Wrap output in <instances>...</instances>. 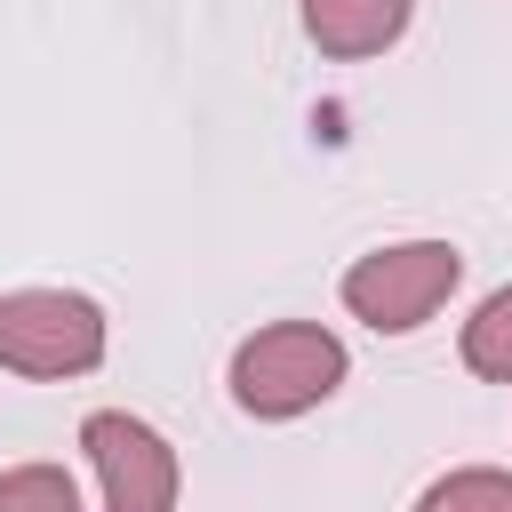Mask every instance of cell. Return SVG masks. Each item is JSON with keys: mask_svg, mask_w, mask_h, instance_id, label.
Segmentation results:
<instances>
[{"mask_svg": "<svg viewBox=\"0 0 512 512\" xmlns=\"http://www.w3.org/2000/svg\"><path fill=\"white\" fill-rule=\"evenodd\" d=\"M344 376H352V352H344V336L320 328V320H264V328H248V336L232 344V368H224L232 408L256 416V424H296V416H312L320 400L344 392Z\"/></svg>", "mask_w": 512, "mask_h": 512, "instance_id": "6da1fadb", "label": "cell"}, {"mask_svg": "<svg viewBox=\"0 0 512 512\" xmlns=\"http://www.w3.org/2000/svg\"><path fill=\"white\" fill-rule=\"evenodd\" d=\"M112 352V320L80 288H0V368L32 384L96 376Z\"/></svg>", "mask_w": 512, "mask_h": 512, "instance_id": "7a4b0ae2", "label": "cell"}, {"mask_svg": "<svg viewBox=\"0 0 512 512\" xmlns=\"http://www.w3.org/2000/svg\"><path fill=\"white\" fill-rule=\"evenodd\" d=\"M456 288H464V248L456 240H384V248L352 256L344 280H336L344 312L376 336H416Z\"/></svg>", "mask_w": 512, "mask_h": 512, "instance_id": "3957f363", "label": "cell"}, {"mask_svg": "<svg viewBox=\"0 0 512 512\" xmlns=\"http://www.w3.org/2000/svg\"><path fill=\"white\" fill-rule=\"evenodd\" d=\"M80 456L104 488V512H176V496H184V464H176L168 432L128 408L80 416Z\"/></svg>", "mask_w": 512, "mask_h": 512, "instance_id": "277c9868", "label": "cell"}, {"mask_svg": "<svg viewBox=\"0 0 512 512\" xmlns=\"http://www.w3.org/2000/svg\"><path fill=\"white\" fill-rule=\"evenodd\" d=\"M296 24L328 64H368L408 40L416 0H296Z\"/></svg>", "mask_w": 512, "mask_h": 512, "instance_id": "5b68a950", "label": "cell"}, {"mask_svg": "<svg viewBox=\"0 0 512 512\" xmlns=\"http://www.w3.org/2000/svg\"><path fill=\"white\" fill-rule=\"evenodd\" d=\"M456 360H464L480 384H512V280L472 304V320L456 328Z\"/></svg>", "mask_w": 512, "mask_h": 512, "instance_id": "8992f818", "label": "cell"}, {"mask_svg": "<svg viewBox=\"0 0 512 512\" xmlns=\"http://www.w3.org/2000/svg\"><path fill=\"white\" fill-rule=\"evenodd\" d=\"M416 512H512V472L504 464H456L416 496Z\"/></svg>", "mask_w": 512, "mask_h": 512, "instance_id": "52a82bcc", "label": "cell"}, {"mask_svg": "<svg viewBox=\"0 0 512 512\" xmlns=\"http://www.w3.org/2000/svg\"><path fill=\"white\" fill-rule=\"evenodd\" d=\"M0 512H88V504H80V480L40 456V464H8L0 472Z\"/></svg>", "mask_w": 512, "mask_h": 512, "instance_id": "ba28073f", "label": "cell"}]
</instances>
